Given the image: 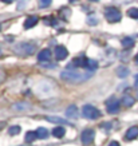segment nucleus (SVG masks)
<instances>
[{
  "mask_svg": "<svg viewBox=\"0 0 138 146\" xmlns=\"http://www.w3.org/2000/svg\"><path fill=\"white\" fill-rule=\"evenodd\" d=\"M93 71H86V72H82V71L78 70H71V68H67L60 74L63 80H66L68 83H82L87 80L89 78L93 76Z\"/></svg>",
  "mask_w": 138,
  "mask_h": 146,
  "instance_id": "nucleus-1",
  "label": "nucleus"
},
{
  "mask_svg": "<svg viewBox=\"0 0 138 146\" xmlns=\"http://www.w3.org/2000/svg\"><path fill=\"white\" fill-rule=\"evenodd\" d=\"M82 115L87 119H98L101 117V111L97 107H94L93 105H85L82 109Z\"/></svg>",
  "mask_w": 138,
  "mask_h": 146,
  "instance_id": "nucleus-2",
  "label": "nucleus"
},
{
  "mask_svg": "<svg viewBox=\"0 0 138 146\" xmlns=\"http://www.w3.org/2000/svg\"><path fill=\"white\" fill-rule=\"evenodd\" d=\"M105 18L107 19V22L110 23H117L119 22L122 15H121L119 9L115 8V7H109V8L105 11Z\"/></svg>",
  "mask_w": 138,
  "mask_h": 146,
  "instance_id": "nucleus-3",
  "label": "nucleus"
},
{
  "mask_svg": "<svg viewBox=\"0 0 138 146\" xmlns=\"http://www.w3.org/2000/svg\"><path fill=\"white\" fill-rule=\"evenodd\" d=\"M35 51V44H31V43H19L16 47H15V52L19 54V55H31Z\"/></svg>",
  "mask_w": 138,
  "mask_h": 146,
  "instance_id": "nucleus-4",
  "label": "nucleus"
},
{
  "mask_svg": "<svg viewBox=\"0 0 138 146\" xmlns=\"http://www.w3.org/2000/svg\"><path fill=\"white\" fill-rule=\"evenodd\" d=\"M94 138H95V131L93 129H86L83 130V133L80 135V139H82V143L83 145H91L94 142Z\"/></svg>",
  "mask_w": 138,
  "mask_h": 146,
  "instance_id": "nucleus-5",
  "label": "nucleus"
},
{
  "mask_svg": "<svg viewBox=\"0 0 138 146\" xmlns=\"http://www.w3.org/2000/svg\"><path fill=\"white\" fill-rule=\"evenodd\" d=\"M106 107H107V113L115 114V113L119 111V101H117L115 98H110L106 102Z\"/></svg>",
  "mask_w": 138,
  "mask_h": 146,
  "instance_id": "nucleus-6",
  "label": "nucleus"
},
{
  "mask_svg": "<svg viewBox=\"0 0 138 146\" xmlns=\"http://www.w3.org/2000/svg\"><path fill=\"white\" fill-rule=\"evenodd\" d=\"M67 55H68V51L64 46H58V47H55V58L58 59V60H63V59H66Z\"/></svg>",
  "mask_w": 138,
  "mask_h": 146,
  "instance_id": "nucleus-7",
  "label": "nucleus"
},
{
  "mask_svg": "<svg viewBox=\"0 0 138 146\" xmlns=\"http://www.w3.org/2000/svg\"><path fill=\"white\" fill-rule=\"evenodd\" d=\"M72 66L89 68V58H75V59L72 60Z\"/></svg>",
  "mask_w": 138,
  "mask_h": 146,
  "instance_id": "nucleus-8",
  "label": "nucleus"
},
{
  "mask_svg": "<svg viewBox=\"0 0 138 146\" xmlns=\"http://www.w3.org/2000/svg\"><path fill=\"white\" fill-rule=\"evenodd\" d=\"M66 117L67 118H76L78 117V107L75 105H70L66 109Z\"/></svg>",
  "mask_w": 138,
  "mask_h": 146,
  "instance_id": "nucleus-9",
  "label": "nucleus"
},
{
  "mask_svg": "<svg viewBox=\"0 0 138 146\" xmlns=\"http://www.w3.org/2000/svg\"><path fill=\"white\" fill-rule=\"evenodd\" d=\"M38 59H39V62H47L51 59V51L50 50H42L39 54H38Z\"/></svg>",
  "mask_w": 138,
  "mask_h": 146,
  "instance_id": "nucleus-10",
  "label": "nucleus"
},
{
  "mask_svg": "<svg viewBox=\"0 0 138 146\" xmlns=\"http://www.w3.org/2000/svg\"><path fill=\"white\" fill-rule=\"evenodd\" d=\"M126 139H129V141H131V139H135V138L138 137V127L137 126H133V127H130L127 131H126Z\"/></svg>",
  "mask_w": 138,
  "mask_h": 146,
  "instance_id": "nucleus-11",
  "label": "nucleus"
},
{
  "mask_svg": "<svg viewBox=\"0 0 138 146\" xmlns=\"http://www.w3.org/2000/svg\"><path fill=\"white\" fill-rule=\"evenodd\" d=\"M38 20H39V19H38V16H28V18L26 19V22H24V28H26V30L32 28V27L38 23Z\"/></svg>",
  "mask_w": 138,
  "mask_h": 146,
  "instance_id": "nucleus-12",
  "label": "nucleus"
},
{
  "mask_svg": "<svg viewBox=\"0 0 138 146\" xmlns=\"http://www.w3.org/2000/svg\"><path fill=\"white\" fill-rule=\"evenodd\" d=\"M64 134H66V129L63 127V126H56V127H54L52 135L55 138H62Z\"/></svg>",
  "mask_w": 138,
  "mask_h": 146,
  "instance_id": "nucleus-13",
  "label": "nucleus"
},
{
  "mask_svg": "<svg viewBox=\"0 0 138 146\" xmlns=\"http://www.w3.org/2000/svg\"><path fill=\"white\" fill-rule=\"evenodd\" d=\"M123 106L126 107H131L134 105V98L131 95H125V97L122 98V102H121Z\"/></svg>",
  "mask_w": 138,
  "mask_h": 146,
  "instance_id": "nucleus-14",
  "label": "nucleus"
},
{
  "mask_svg": "<svg viewBox=\"0 0 138 146\" xmlns=\"http://www.w3.org/2000/svg\"><path fill=\"white\" fill-rule=\"evenodd\" d=\"M117 75L119 76V78H126V76L129 75V68L127 67H123L121 66L117 68Z\"/></svg>",
  "mask_w": 138,
  "mask_h": 146,
  "instance_id": "nucleus-15",
  "label": "nucleus"
},
{
  "mask_svg": "<svg viewBox=\"0 0 138 146\" xmlns=\"http://www.w3.org/2000/svg\"><path fill=\"white\" fill-rule=\"evenodd\" d=\"M36 137L40 138V139H44V138L48 137V131H47V129L44 127H39L36 130Z\"/></svg>",
  "mask_w": 138,
  "mask_h": 146,
  "instance_id": "nucleus-16",
  "label": "nucleus"
},
{
  "mask_svg": "<svg viewBox=\"0 0 138 146\" xmlns=\"http://www.w3.org/2000/svg\"><path fill=\"white\" fill-rule=\"evenodd\" d=\"M121 43H122V46H123L125 48H130V47L134 46V40L131 39V38H123Z\"/></svg>",
  "mask_w": 138,
  "mask_h": 146,
  "instance_id": "nucleus-17",
  "label": "nucleus"
},
{
  "mask_svg": "<svg viewBox=\"0 0 138 146\" xmlns=\"http://www.w3.org/2000/svg\"><path fill=\"white\" fill-rule=\"evenodd\" d=\"M47 121H50V122H54V123H68L66 119H62V118H59V117H47Z\"/></svg>",
  "mask_w": 138,
  "mask_h": 146,
  "instance_id": "nucleus-18",
  "label": "nucleus"
},
{
  "mask_svg": "<svg viewBox=\"0 0 138 146\" xmlns=\"http://www.w3.org/2000/svg\"><path fill=\"white\" fill-rule=\"evenodd\" d=\"M127 15H129L131 19H138V8H130L129 11H127Z\"/></svg>",
  "mask_w": 138,
  "mask_h": 146,
  "instance_id": "nucleus-19",
  "label": "nucleus"
},
{
  "mask_svg": "<svg viewBox=\"0 0 138 146\" xmlns=\"http://www.w3.org/2000/svg\"><path fill=\"white\" fill-rule=\"evenodd\" d=\"M8 133L11 134V135H16V134L20 133V126H11V127L8 129Z\"/></svg>",
  "mask_w": 138,
  "mask_h": 146,
  "instance_id": "nucleus-20",
  "label": "nucleus"
},
{
  "mask_svg": "<svg viewBox=\"0 0 138 146\" xmlns=\"http://www.w3.org/2000/svg\"><path fill=\"white\" fill-rule=\"evenodd\" d=\"M35 138H38L36 137V131L34 133V131H28V133L26 134V141L27 142H32Z\"/></svg>",
  "mask_w": 138,
  "mask_h": 146,
  "instance_id": "nucleus-21",
  "label": "nucleus"
},
{
  "mask_svg": "<svg viewBox=\"0 0 138 146\" xmlns=\"http://www.w3.org/2000/svg\"><path fill=\"white\" fill-rule=\"evenodd\" d=\"M87 23L91 24V26H95V24L98 23V19H97L95 15H89V16H87Z\"/></svg>",
  "mask_w": 138,
  "mask_h": 146,
  "instance_id": "nucleus-22",
  "label": "nucleus"
},
{
  "mask_svg": "<svg viewBox=\"0 0 138 146\" xmlns=\"http://www.w3.org/2000/svg\"><path fill=\"white\" fill-rule=\"evenodd\" d=\"M48 5H51V0H40L39 1L40 8H44V7H48Z\"/></svg>",
  "mask_w": 138,
  "mask_h": 146,
  "instance_id": "nucleus-23",
  "label": "nucleus"
},
{
  "mask_svg": "<svg viewBox=\"0 0 138 146\" xmlns=\"http://www.w3.org/2000/svg\"><path fill=\"white\" fill-rule=\"evenodd\" d=\"M109 146H119V143H118L117 141H113V142H110V143H109Z\"/></svg>",
  "mask_w": 138,
  "mask_h": 146,
  "instance_id": "nucleus-24",
  "label": "nucleus"
},
{
  "mask_svg": "<svg viewBox=\"0 0 138 146\" xmlns=\"http://www.w3.org/2000/svg\"><path fill=\"white\" fill-rule=\"evenodd\" d=\"M135 63H137V64H138V54H137V55H135Z\"/></svg>",
  "mask_w": 138,
  "mask_h": 146,
  "instance_id": "nucleus-25",
  "label": "nucleus"
},
{
  "mask_svg": "<svg viewBox=\"0 0 138 146\" xmlns=\"http://www.w3.org/2000/svg\"><path fill=\"white\" fill-rule=\"evenodd\" d=\"M138 84V75H137V78H135V86Z\"/></svg>",
  "mask_w": 138,
  "mask_h": 146,
  "instance_id": "nucleus-26",
  "label": "nucleus"
},
{
  "mask_svg": "<svg viewBox=\"0 0 138 146\" xmlns=\"http://www.w3.org/2000/svg\"><path fill=\"white\" fill-rule=\"evenodd\" d=\"M0 80H1V71H0Z\"/></svg>",
  "mask_w": 138,
  "mask_h": 146,
  "instance_id": "nucleus-27",
  "label": "nucleus"
},
{
  "mask_svg": "<svg viewBox=\"0 0 138 146\" xmlns=\"http://www.w3.org/2000/svg\"><path fill=\"white\" fill-rule=\"evenodd\" d=\"M0 127H1V123H0Z\"/></svg>",
  "mask_w": 138,
  "mask_h": 146,
  "instance_id": "nucleus-28",
  "label": "nucleus"
}]
</instances>
